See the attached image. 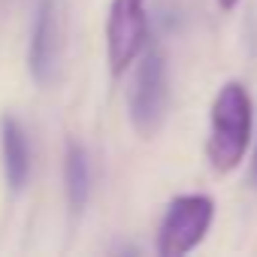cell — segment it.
Segmentation results:
<instances>
[{
	"label": "cell",
	"instance_id": "6da1fadb",
	"mask_svg": "<svg viewBox=\"0 0 257 257\" xmlns=\"http://www.w3.org/2000/svg\"><path fill=\"white\" fill-rule=\"evenodd\" d=\"M254 109L251 94L239 79L224 82L209 106V137H206V161L215 173L227 176L239 170L245 152L251 146Z\"/></svg>",
	"mask_w": 257,
	"mask_h": 257
},
{
	"label": "cell",
	"instance_id": "7a4b0ae2",
	"mask_svg": "<svg viewBox=\"0 0 257 257\" xmlns=\"http://www.w3.org/2000/svg\"><path fill=\"white\" fill-rule=\"evenodd\" d=\"M170 112V70L161 49H146L137 61L131 91H127V115H131L134 131L146 140H152Z\"/></svg>",
	"mask_w": 257,
	"mask_h": 257
},
{
	"label": "cell",
	"instance_id": "3957f363",
	"mask_svg": "<svg viewBox=\"0 0 257 257\" xmlns=\"http://www.w3.org/2000/svg\"><path fill=\"white\" fill-rule=\"evenodd\" d=\"M215 221V200L209 194H179L170 200L161 227H158V254L161 257H185L191 254Z\"/></svg>",
	"mask_w": 257,
	"mask_h": 257
},
{
	"label": "cell",
	"instance_id": "277c9868",
	"mask_svg": "<svg viewBox=\"0 0 257 257\" xmlns=\"http://www.w3.org/2000/svg\"><path fill=\"white\" fill-rule=\"evenodd\" d=\"M149 43L146 0H112L106 13V64L112 79L131 70Z\"/></svg>",
	"mask_w": 257,
	"mask_h": 257
},
{
	"label": "cell",
	"instance_id": "5b68a950",
	"mask_svg": "<svg viewBox=\"0 0 257 257\" xmlns=\"http://www.w3.org/2000/svg\"><path fill=\"white\" fill-rule=\"evenodd\" d=\"M61 52H64V34H61L58 0H37L28 43V73L37 88H52L58 82Z\"/></svg>",
	"mask_w": 257,
	"mask_h": 257
},
{
	"label": "cell",
	"instance_id": "8992f818",
	"mask_svg": "<svg viewBox=\"0 0 257 257\" xmlns=\"http://www.w3.org/2000/svg\"><path fill=\"white\" fill-rule=\"evenodd\" d=\"M0 155H4V176L13 194H22L31 179V140L25 124L16 115H0Z\"/></svg>",
	"mask_w": 257,
	"mask_h": 257
},
{
	"label": "cell",
	"instance_id": "52a82bcc",
	"mask_svg": "<svg viewBox=\"0 0 257 257\" xmlns=\"http://www.w3.org/2000/svg\"><path fill=\"white\" fill-rule=\"evenodd\" d=\"M94 188V173H91V155L82 143H70L64 155V194H67V209L73 218H79L88 209Z\"/></svg>",
	"mask_w": 257,
	"mask_h": 257
},
{
	"label": "cell",
	"instance_id": "ba28073f",
	"mask_svg": "<svg viewBox=\"0 0 257 257\" xmlns=\"http://www.w3.org/2000/svg\"><path fill=\"white\" fill-rule=\"evenodd\" d=\"M215 4H218V7H221L224 13H233V10H236V7L242 4V0H215Z\"/></svg>",
	"mask_w": 257,
	"mask_h": 257
},
{
	"label": "cell",
	"instance_id": "9c48e42d",
	"mask_svg": "<svg viewBox=\"0 0 257 257\" xmlns=\"http://www.w3.org/2000/svg\"><path fill=\"white\" fill-rule=\"evenodd\" d=\"M254 179H257V146H254Z\"/></svg>",
	"mask_w": 257,
	"mask_h": 257
}]
</instances>
